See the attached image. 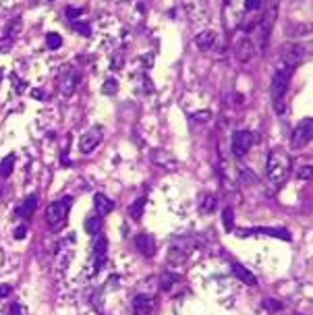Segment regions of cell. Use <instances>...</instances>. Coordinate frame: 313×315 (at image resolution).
<instances>
[{
  "mask_svg": "<svg viewBox=\"0 0 313 315\" xmlns=\"http://www.w3.org/2000/svg\"><path fill=\"white\" fill-rule=\"evenodd\" d=\"M106 249H108V243H106V237H96L94 241V259H96V270H100V266L104 263V257H106Z\"/></svg>",
  "mask_w": 313,
  "mask_h": 315,
  "instance_id": "17",
  "label": "cell"
},
{
  "mask_svg": "<svg viewBox=\"0 0 313 315\" xmlns=\"http://www.w3.org/2000/svg\"><path fill=\"white\" fill-rule=\"evenodd\" d=\"M216 206H218L216 197L214 195H206L199 203V211H201V214H211V211L216 210Z\"/></svg>",
  "mask_w": 313,
  "mask_h": 315,
  "instance_id": "23",
  "label": "cell"
},
{
  "mask_svg": "<svg viewBox=\"0 0 313 315\" xmlns=\"http://www.w3.org/2000/svg\"><path fill=\"white\" fill-rule=\"evenodd\" d=\"M235 54L241 63H249L253 60L257 54V48H255V39L251 37L249 34H243L235 39Z\"/></svg>",
  "mask_w": 313,
  "mask_h": 315,
  "instance_id": "8",
  "label": "cell"
},
{
  "mask_svg": "<svg viewBox=\"0 0 313 315\" xmlns=\"http://www.w3.org/2000/svg\"><path fill=\"white\" fill-rule=\"evenodd\" d=\"M288 83H290V70L278 65L274 77H272V94H270L272 104H274V110H276V114H284Z\"/></svg>",
  "mask_w": 313,
  "mask_h": 315,
  "instance_id": "3",
  "label": "cell"
},
{
  "mask_svg": "<svg viewBox=\"0 0 313 315\" xmlns=\"http://www.w3.org/2000/svg\"><path fill=\"white\" fill-rule=\"evenodd\" d=\"M299 178H303V180H309L311 178V166L307 164V166H303V168H299V175H297Z\"/></svg>",
  "mask_w": 313,
  "mask_h": 315,
  "instance_id": "31",
  "label": "cell"
},
{
  "mask_svg": "<svg viewBox=\"0 0 313 315\" xmlns=\"http://www.w3.org/2000/svg\"><path fill=\"white\" fill-rule=\"evenodd\" d=\"M193 118H195V120H208V118H209V112H204V114H195Z\"/></svg>",
  "mask_w": 313,
  "mask_h": 315,
  "instance_id": "35",
  "label": "cell"
},
{
  "mask_svg": "<svg viewBox=\"0 0 313 315\" xmlns=\"http://www.w3.org/2000/svg\"><path fill=\"white\" fill-rule=\"evenodd\" d=\"M278 8H280V0H268L266 6H261V15L257 21V42L259 44V52H264L268 48V42L272 37V32H274L276 19H278Z\"/></svg>",
  "mask_w": 313,
  "mask_h": 315,
  "instance_id": "2",
  "label": "cell"
},
{
  "mask_svg": "<svg viewBox=\"0 0 313 315\" xmlns=\"http://www.w3.org/2000/svg\"><path fill=\"white\" fill-rule=\"evenodd\" d=\"M174 282H176V276H173V274H164L162 282H160V288H162V290H170Z\"/></svg>",
  "mask_w": 313,
  "mask_h": 315,
  "instance_id": "27",
  "label": "cell"
},
{
  "mask_svg": "<svg viewBox=\"0 0 313 315\" xmlns=\"http://www.w3.org/2000/svg\"><path fill=\"white\" fill-rule=\"evenodd\" d=\"M222 222H224V228L230 232L232 224H235V216H232V210L230 208H224V211H222Z\"/></svg>",
  "mask_w": 313,
  "mask_h": 315,
  "instance_id": "26",
  "label": "cell"
},
{
  "mask_svg": "<svg viewBox=\"0 0 313 315\" xmlns=\"http://www.w3.org/2000/svg\"><path fill=\"white\" fill-rule=\"evenodd\" d=\"M218 44V35L214 34V32H201V34H197L195 35V46L201 50V52H208V50H211Z\"/></svg>",
  "mask_w": 313,
  "mask_h": 315,
  "instance_id": "15",
  "label": "cell"
},
{
  "mask_svg": "<svg viewBox=\"0 0 313 315\" xmlns=\"http://www.w3.org/2000/svg\"><path fill=\"white\" fill-rule=\"evenodd\" d=\"M69 206H70V199L54 201V203H50V206H48L46 222H48V226L52 230H60L65 226V220H67V214H69Z\"/></svg>",
  "mask_w": 313,
  "mask_h": 315,
  "instance_id": "5",
  "label": "cell"
},
{
  "mask_svg": "<svg viewBox=\"0 0 313 315\" xmlns=\"http://www.w3.org/2000/svg\"><path fill=\"white\" fill-rule=\"evenodd\" d=\"M94 206H96V211H98V216H108L110 211H112L114 208V203L110 201L106 195H102V193H98V195L94 197Z\"/></svg>",
  "mask_w": 313,
  "mask_h": 315,
  "instance_id": "18",
  "label": "cell"
},
{
  "mask_svg": "<svg viewBox=\"0 0 313 315\" xmlns=\"http://www.w3.org/2000/svg\"><path fill=\"white\" fill-rule=\"evenodd\" d=\"M311 133H313V120L311 118H305L301 120L299 127L292 131V137H290V145L295 149H301L305 147L309 141H311Z\"/></svg>",
  "mask_w": 313,
  "mask_h": 315,
  "instance_id": "9",
  "label": "cell"
},
{
  "mask_svg": "<svg viewBox=\"0 0 313 315\" xmlns=\"http://www.w3.org/2000/svg\"><path fill=\"white\" fill-rule=\"evenodd\" d=\"M65 15H67L69 19H77L79 15H81V8H77V6H69L67 11H65Z\"/></svg>",
  "mask_w": 313,
  "mask_h": 315,
  "instance_id": "32",
  "label": "cell"
},
{
  "mask_svg": "<svg viewBox=\"0 0 313 315\" xmlns=\"http://www.w3.org/2000/svg\"><path fill=\"white\" fill-rule=\"evenodd\" d=\"M73 29H75V32H79V34H81V35H89V34H92V29H89V25L87 23H75L73 25Z\"/></svg>",
  "mask_w": 313,
  "mask_h": 315,
  "instance_id": "30",
  "label": "cell"
},
{
  "mask_svg": "<svg viewBox=\"0 0 313 315\" xmlns=\"http://www.w3.org/2000/svg\"><path fill=\"white\" fill-rule=\"evenodd\" d=\"M243 237L247 235H270V237H278L282 241H290V232L284 228H253V230H243Z\"/></svg>",
  "mask_w": 313,
  "mask_h": 315,
  "instance_id": "16",
  "label": "cell"
},
{
  "mask_svg": "<svg viewBox=\"0 0 313 315\" xmlns=\"http://www.w3.org/2000/svg\"><path fill=\"white\" fill-rule=\"evenodd\" d=\"M292 170V160L282 147H274L270 151L268 162H266V180L270 182V187L278 191L290 176Z\"/></svg>",
  "mask_w": 313,
  "mask_h": 315,
  "instance_id": "1",
  "label": "cell"
},
{
  "mask_svg": "<svg viewBox=\"0 0 313 315\" xmlns=\"http://www.w3.org/2000/svg\"><path fill=\"white\" fill-rule=\"evenodd\" d=\"M100 141H102V129L94 127L92 131H87V133L81 137V141H79V149H81L83 154H89V151H94L98 147Z\"/></svg>",
  "mask_w": 313,
  "mask_h": 315,
  "instance_id": "11",
  "label": "cell"
},
{
  "mask_svg": "<svg viewBox=\"0 0 313 315\" xmlns=\"http://www.w3.org/2000/svg\"><path fill=\"white\" fill-rule=\"evenodd\" d=\"M15 237H17V239H23V237H25V228H23V226L17 228V230H15Z\"/></svg>",
  "mask_w": 313,
  "mask_h": 315,
  "instance_id": "34",
  "label": "cell"
},
{
  "mask_svg": "<svg viewBox=\"0 0 313 315\" xmlns=\"http://www.w3.org/2000/svg\"><path fill=\"white\" fill-rule=\"evenodd\" d=\"M13 168H15V154H8L2 162H0V176L8 178L13 175Z\"/></svg>",
  "mask_w": 313,
  "mask_h": 315,
  "instance_id": "22",
  "label": "cell"
},
{
  "mask_svg": "<svg viewBox=\"0 0 313 315\" xmlns=\"http://www.w3.org/2000/svg\"><path fill=\"white\" fill-rule=\"evenodd\" d=\"M154 311V299L147 294H137L133 299V315H149Z\"/></svg>",
  "mask_w": 313,
  "mask_h": 315,
  "instance_id": "14",
  "label": "cell"
},
{
  "mask_svg": "<svg viewBox=\"0 0 313 315\" xmlns=\"http://www.w3.org/2000/svg\"><path fill=\"white\" fill-rule=\"evenodd\" d=\"M143 206H145V197H139L137 201H133V203H131V208H129V216L139 220L141 214H143Z\"/></svg>",
  "mask_w": 313,
  "mask_h": 315,
  "instance_id": "24",
  "label": "cell"
},
{
  "mask_svg": "<svg viewBox=\"0 0 313 315\" xmlns=\"http://www.w3.org/2000/svg\"><path fill=\"white\" fill-rule=\"evenodd\" d=\"M21 313V305H13V309H11V315H19Z\"/></svg>",
  "mask_w": 313,
  "mask_h": 315,
  "instance_id": "36",
  "label": "cell"
},
{
  "mask_svg": "<svg viewBox=\"0 0 313 315\" xmlns=\"http://www.w3.org/2000/svg\"><path fill=\"white\" fill-rule=\"evenodd\" d=\"M251 145H253V133L251 131H237L232 135V154H235V158H245Z\"/></svg>",
  "mask_w": 313,
  "mask_h": 315,
  "instance_id": "10",
  "label": "cell"
},
{
  "mask_svg": "<svg viewBox=\"0 0 313 315\" xmlns=\"http://www.w3.org/2000/svg\"><path fill=\"white\" fill-rule=\"evenodd\" d=\"M185 11L193 25H206L209 21V2L208 0H185Z\"/></svg>",
  "mask_w": 313,
  "mask_h": 315,
  "instance_id": "6",
  "label": "cell"
},
{
  "mask_svg": "<svg viewBox=\"0 0 313 315\" xmlns=\"http://www.w3.org/2000/svg\"><path fill=\"white\" fill-rule=\"evenodd\" d=\"M11 46H13V37H0V52H8L11 50Z\"/></svg>",
  "mask_w": 313,
  "mask_h": 315,
  "instance_id": "29",
  "label": "cell"
},
{
  "mask_svg": "<svg viewBox=\"0 0 313 315\" xmlns=\"http://www.w3.org/2000/svg\"><path fill=\"white\" fill-rule=\"evenodd\" d=\"M2 2H6V0H0V4H2Z\"/></svg>",
  "mask_w": 313,
  "mask_h": 315,
  "instance_id": "37",
  "label": "cell"
},
{
  "mask_svg": "<svg viewBox=\"0 0 313 315\" xmlns=\"http://www.w3.org/2000/svg\"><path fill=\"white\" fill-rule=\"evenodd\" d=\"M35 208H37V197H35V195H29V197L21 203V208L17 210V214L21 216V218H25V220H29V218L34 216Z\"/></svg>",
  "mask_w": 313,
  "mask_h": 315,
  "instance_id": "19",
  "label": "cell"
},
{
  "mask_svg": "<svg viewBox=\"0 0 313 315\" xmlns=\"http://www.w3.org/2000/svg\"><path fill=\"white\" fill-rule=\"evenodd\" d=\"M77 81H79V77H77L75 70L73 69H65L63 75H60V91H63L65 96H70L75 91V87H77Z\"/></svg>",
  "mask_w": 313,
  "mask_h": 315,
  "instance_id": "12",
  "label": "cell"
},
{
  "mask_svg": "<svg viewBox=\"0 0 313 315\" xmlns=\"http://www.w3.org/2000/svg\"><path fill=\"white\" fill-rule=\"evenodd\" d=\"M102 230V216H89L85 220V232L87 235H92V237H98V232Z\"/></svg>",
  "mask_w": 313,
  "mask_h": 315,
  "instance_id": "21",
  "label": "cell"
},
{
  "mask_svg": "<svg viewBox=\"0 0 313 315\" xmlns=\"http://www.w3.org/2000/svg\"><path fill=\"white\" fill-rule=\"evenodd\" d=\"M11 294V286L8 284H0V299H6Z\"/></svg>",
  "mask_w": 313,
  "mask_h": 315,
  "instance_id": "33",
  "label": "cell"
},
{
  "mask_svg": "<svg viewBox=\"0 0 313 315\" xmlns=\"http://www.w3.org/2000/svg\"><path fill=\"white\" fill-rule=\"evenodd\" d=\"M278 58H280V67H284L288 69L290 73L295 70L303 60H307L309 58V46L307 44H303V42H288L280 48V52H278Z\"/></svg>",
  "mask_w": 313,
  "mask_h": 315,
  "instance_id": "4",
  "label": "cell"
},
{
  "mask_svg": "<svg viewBox=\"0 0 313 315\" xmlns=\"http://www.w3.org/2000/svg\"><path fill=\"white\" fill-rule=\"evenodd\" d=\"M135 249L143 257H151L156 253V241H154V237H151V235H139L135 239Z\"/></svg>",
  "mask_w": 313,
  "mask_h": 315,
  "instance_id": "13",
  "label": "cell"
},
{
  "mask_svg": "<svg viewBox=\"0 0 313 315\" xmlns=\"http://www.w3.org/2000/svg\"><path fill=\"white\" fill-rule=\"evenodd\" d=\"M243 2L245 0H224V11H222V17H224V25L228 32L237 29L241 23V17H243Z\"/></svg>",
  "mask_w": 313,
  "mask_h": 315,
  "instance_id": "7",
  "label": "cell"
},
{
  "mask_svg": "<svg viewBox=\"0 0 313 315\" xmlns=\"http://www.w3.org/2000/svg\"><path fill=\"white\" fill-rule=\"evenodd\" d=\"M46 44H48V48L58 50L60 46H63V37H60L58 34H48L46 35Z\"/></svg>",
  "mask_w": 313,
  "mask_h": 315,
  "instance_id": "25",
  "label": "cell"
},
{
  "mask_svg": "<svg viewBox=\"0 0 313 315\" xmlns=\"http://www.w3.org/2000/svg\"><path fill=\"white\" fill-rule=\"evenodd\" d=\"M118 89V83H116V81L114 79H108L106 81V83L102 85V91H104V94H108V96H112L114 94V91Z\"/></svg>",
  "mask_w": 313,
  "mask_h": 315,
  "instance_id": "28",
  "label": "cell"
},
{
  "mask_svg": "<svg viewBox=\"0 0 313 315\" xmlns=\"http://www.w3.org/2000/svg\"><path fill=\"white\" fill-rule=\"evenodd\" d=\"M232 272H235L237 278H241L245 284H249V286H255V284H257V280H255L253 274H251L247 268L241 266V263H232Z\"/></svg>",
  "mask_w": 313,
  "mask_h": 315,
  "instance_id": "20",
  "label": "cell"
}]
</instances>
